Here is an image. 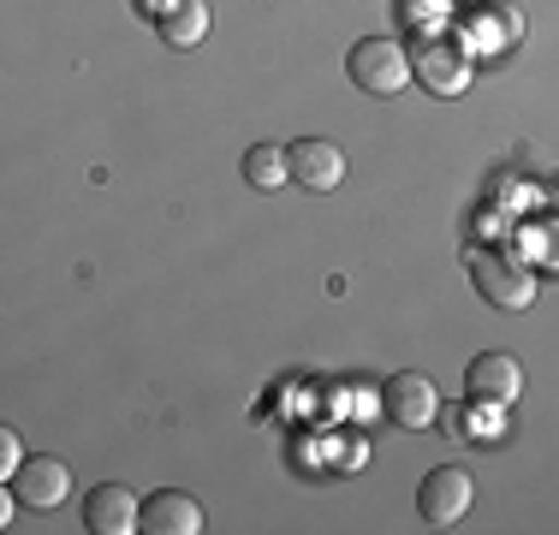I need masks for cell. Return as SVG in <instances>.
I'll return each mask as SVG.
<instances>
[{
    "label": "cell",
    "instance_id": "obj_1",
    "mask_svg": "<svg viewBox=\"0 0 559 535\" xmlns=\"http://www.w3.org/2000/svg\"><path fill=\"white\" fill-rule=\"evenodd\" d=\"M345 78H352L364 96H399L411 84V54L393 43V36H364L352 54H345Z\"/></svg>",
    "mask_w": 559,
    "mask_h": 535
},
{
    "label": "cell",
    "instance_id": "obj_2",
    "mask_svg": "<svg viewBox=\"0 0 559 535\" xmlns=\"http://www.w3.org/2000/svg\"><path fill=\"white\" fill-rule=\"evenodd\" d=\"M471 280L495 310H530V304H536V274H530L512 250H476Z\"/></svg>",
    "mask_w": 559,
    "mask_h": 535
},
{
    "label": "cell",
    "instance_id": "obj_3",
    "mask_svg": "<svg viewBox=\"0 0 559 535\" xmlns=\"http://www.w3.org/2000/svg\"><path fill=\"white\" fill-rule=\"evenodd\" d=\"M381 405H388L393 428L423 435V428H435V417H441V387H435L423 369H399L388 381V393H381Z\"/></svg>",
    "mask_w": 559,
    "mask_h": 535
},
{
    "label": "cell",
    "instance_id": "obj_4",
    "mask_svg": "<svg viewBox=\"0 0 559 535\" xmlns=\"http://www.w3.org/2000/svg\"><path fill=\"white\" fill-rule=\"evenodd\" d=\"M411 72H417V84L429 90V96H464V90H471V48L435 36V43H423L411 54Z\"/></svg>",
    "mask_w": 559,
    "mask_h": 535
},
{
    "label": "cell",
    "instance_id": "obj_5",
    "mask_svg": "<svg viewBox=\"0 0 559 535\" xmlns=\"http://www.w3.org/2000/svg\"><path fill=\"white\" fill-rule=\"evenodd\" d=\"M471 471L464 464H441V471H429L423 476V488H417V512L429 518L435 530H452V524H464V512H471Z\"/></svg>",
    "mask_w": 559,
    "mask_h": 535
},
{
    "label": "cell",
    "instance_id": "obj_6",
    "mask_svg": "<svg viewBox=\"0 0 559 535\" xmlns=\"http://www.w3.org/2000/svg\"><path fill=\"white\" fill-rule=\"evenodd\" d=\"M286 155H292V185H298V191L328 197V191H340V185H345L340 143H328V138H292Z\"/></svg>",
    "mask_w": 559,
    "mask_h": 535
},
{
    "label": "cell",
    "instance_id": "obj_7",
    "mask_svg": "<svg viewBox=\"0 0 559 535\" xmlns=\"http://www.w3.org/2000/svg\"><path fill=\"white\" fill-rule=\"evenodd\" d=\"M464 387H471L476 405H512V399L524 393V364H518L512 352H483L464 369Z\"/></svg>",
    "mask_w": 559,
    "mask_h": 535
},
{
    "label": "cell",
    "instance_id": "obj_8",
    "mask_svg": "<svg viewBox=\"0 0 559 535\" xmlns=\"http://www.w3.org/2000/svg\"><path fill=\"white\" fill-rule=\"evenodd\" d=\"M12 494H19L31 512H55V506H66V494H72V471H66V459H48V452H36V459L19 464V476H12Z\"/></svg>",
    "mask_w": 559,
    "mask_h": 535
},
{
    "label": "cell",
    "instance_id": "obj_9",
    "mask_svg": "<svg viewBox=\"0 0 559 535\" xmlns=\"http://www.w3.org/2000/svg\"><path fill=\"white\" fill-rule=\"evenodd\" d=\"M84 524L96 535H131V530H143V500L126 482H102V488L84 494Z\"/></svg>",
    "mask_w": 559,
    "mask_h": 535
},
{
    "label": "cell",
    "instance_id": "obj_10",
    "mask_svg": "<svg viewBox=\"0 0 559 535\" xmlns=\"http://www.w3.org/2000/svg\"><path fill=\"white\" fill-rule=\"evenodd\" d=\"M143 530L150 535H197L203 530V506L179 488H155L150 500H143Z\"/></svg>",
    "mask_w": 559,
    "mask_h": 535
},
{
    "label": "cell",
    "instance_id": "obj_11",
    "mask_svg": "<svg viewBox=\"0 0 559 535\" xmlns=\"http://www.w3.org/2000/svg\"><path fill=\"white\" fill-rule=\"evenodd\" d=\"M245 185L250 191H280V185H292L286 143H250L245 150Z\"/></svg>",
    "mask_w": 559,
    "mask_h": 535
},
{
    "label": "cell",
    "instance_id": "obj_12",
    "mask_svg": "<svg viewBox=\"0 0 559 535\" xmlns=\"http://www.w3.org/2000/svg\"><path fill=\"white\" fill-rule=\"evenodd\" d=\"M209 36V0H179L162 19V43L167 48H197Z\"/></svg>",
    "mask_w": 559,
    "mask_h": 535
},
{
    "label": "cell",
    "instance_id": "obj_13",
    "mask_svg": "<svg viewBox=\"0 0 559 535\" xmlns=\"http://www.w3.org/2000/svg\"><path fill=\"white\" fill-rule=\"evenodd\" d=\"M19 464H24V447H19V428H0V476H19Z\"/></svg>",
    "mask_w": 559,
    "mask_h": 535
},
{
    "label": "cell",
    "instance_id": "obj_14",
    "mask_svg": "<svg viewBox=\"0 0 559 535\" xmlns=\"http://www.w3.org/2000/svg\"><path fill=\"white\" fill-rule=\"evenodd\" d=\"M173 7H179V0H143V12H150V19H155V24H162V19H167V12H173Z\"/></svg>",
    "mask_w": 559,
    "mask_h": 535
}]
</instances>
